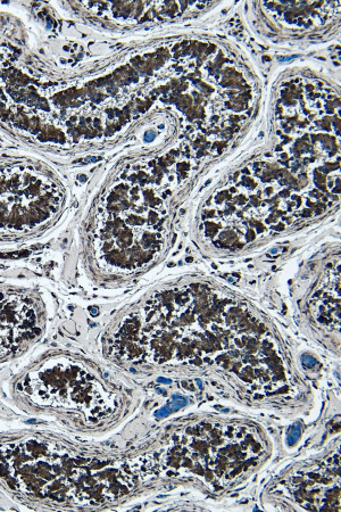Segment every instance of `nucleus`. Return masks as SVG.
<instances>
[{"label": "nucleus", "mask_w": 341, "mask_h": 512, "mask_svg": "<svg viewBox=\"0 0 341 512\" xmlns=\"http://www.w3.org/2000/svg\"><path fill=\"white\" fill-rule=\"evenodd\" d=\"M119 464L45 429L0 434V489L33 510H79L126 493Z\"/></svg>", "instance_id": "1"}, {"label": "nucleus", "mask_w": 341, "mask_h": 512, "mask_svg": "<svg viewBox=\"0 0 341 512\" xmlns=\"http://www.w3.org/2000/svg\"><path fill=\"white\" fill-rule=\"evenodd\" d=\"M153 138H155L154 132H147L146 134V140L147 142H152Z\"/></svg>", "instance_id": "8"}, {"label": "nucleus", "mask_w": 341, "mask_h": 512, "mask_svg": "<svg viewBox=\"0 0 341 512\" xmlns=\"http://www.w3.org/2000/svg\"><path fill=\"white\" fill-rule=\"evenodd\" d=\"M64 181L43 161L0 155V245L43 236L63 216Z\"/></svg>", "instance_id": "3"}, {"label": "nucleus", "mask_w": 341, "mask_h": 512, "mask_svg": "<svg viewBox=\"0 0 341 512\" xmlns=\"http://www.w3.org/2000/svg\"><path fill=\"white\" fill-rule=\"evenodd\" d=\"M303 363L306 367H314L316 365V360L312 357H309V355H305L303 358Z\"/></svg>", "instance_id": "7"}, {"label": "nucleus", "mask_w": 341, "mask_h": 512, "mask_svg": "<svg viewBox=\"0 0 341 512\" xmlns=\"http://www.w3.org/2000/svg\"><path fill=\"white\" fill-rule=\"evenodd\" d=\"M12 398L29 415L51 417L73 429L95 425L114 410V395L89 363L69 351L41 354L11 383Z\"/></svg>", "instance_id": "2"}, {"label": "nucleus", "mask_w": 341, "mask_h": 512, "mask_svg": "<svg viewBox=\"0 0 341 512\" xmlns=\"http://www.w3.org/2000/svg\"><path fill=\"white\" fill-rule=\"evenodd\" d=\"M47 307L35 289L0 286V365L26 354L44 336Z\"/></svg>", "instance_id": "4"}, {"label": "nucleus", "mask_w": 341, "mask_h": 512, "mask_svg": "<svg viewBox=\"0 0 341 512\" xmlns=\"http://www.w3.org/2000/svg\"><path fill=\"white\" fill-rule=\"evenodd\" d=\"M301 433H302V426L297 424L296 426L291 429L289 436H288V444L290 447H293L299 439H301Z\"/></svg>", "instance_id": "6"}, {"label": "nucleus", "mask_w": 341, "mask_h": 512, "mask_svg": "<svg viewBox=\"0 0 341 512\" xmlns=\"http://www.w3.org/2000/svg\"><path fill=\"white\" fill-rule=\"evenodd\" d=\"M187 401L185 399H180L179 401H172L168 404V406H165L161 410H158L155 414L157 418H165L172 414V412H176L181 408H184L187 406Z\"/></svg>", "instance_id": "5"}, {"label": "nucleus", "mask_w": 341, "mask_h": 512, "mask_svg": "<svg viewBox=\"0 0 341 512\" xmlns=\"http://www.w3.org/2000/svg\"><path fill=\"white\" fill-rule=\"evenodd\" d=\"M158 382L166 383V384H171L170 379H164V378H160V379H158Z\"/></svg>", "instance_id": "9"}]
</instances>
